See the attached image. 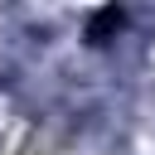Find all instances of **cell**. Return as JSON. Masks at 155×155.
<instances>
[{"instance_id": "cell-1", "label": "cell", "mask_w": 155, "mask_h": 155, "mask_svg": "<svg viewBox=\"0 0 155 155\" xmlns=\"http://www.w3.org/2000/svg\"><path fill=\"white\" fill-rule=\"evenodd\" d=\"M126 24V10H116V5H107V10H97L92 19H87V44H107L116 29Z\"/></svg>"}]
</instances>
